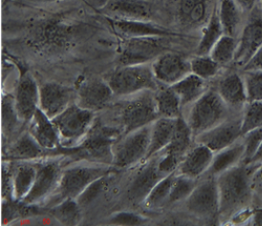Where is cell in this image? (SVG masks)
<instances>
[{"label": "cell", "mask_w": 262, "mask_h": 226, "mask_svg": "<svg viewBox=\"0 0 262 226\" xmlns=\"http://www.w3.org/2000/svg\"><path fill=\"white\" fill-rule=\"evenodd\" d=\"M111 167V165L89 162V164H78L63 169L58 188L49 198V204L54 206L66 198L77 199L90 184L110 175Z\"/></svg>", "instance_id": "cell-2"}, {"label": "cell", "mask_w": 262, "mask_h": 226, "mask_svg": "<svg viewBox=\"0 0 262 226\" xmlns=\"http://www.w3.org/2000/svg\"><path fill=\"white\" fill-rule=\"evenodd\" d=\"M170 87L179 96L183 107L191 105L208 90L206 81L190 73Z\"/></svg>", "instance_id": "cell-31"}, {"label": "cell", "mask_w": 262, "mask_h": 226, "mask_svg": "<svg viewBox=\"0 0 262 226\" xmlns=\"http://www.w3.org/2000/svg\"><path fill=\"white\" fill-rule=\"evenodd\" d=\"M80 204L75 198H66L51 207V215L64 225H76L80 222Z\"/></svg>", "instance_id": "cell-36"}, {"label": "cell", "mask_w": 262, "mask_h": 226, "mask_svg": "<svg viewBox=\"0 0 262 226\" xmlns=\"http://www.w3.org/2000/svg\"><path fill=\"white\" fill-rule=\"evenodd\" d=\"M241 137V117H230L215 127L199 134L194 138V142L207 146L215 154L232 145Z\"/></svg>", "instance_id": "cell-15"}, {"label": "cell", "mask_w": 262, "mask_h": 226, "mask_svg": "<svg viewBox=\"0 0 262 226\" xmlns=\"http://www.w3.org/2000/svg\"><path fill=\"white\" fill-rule=\"evenodd\" d=\"M118 132L93 126L88 136L78 145L69 147L70 154L98 164L112 166V147L116 141Z\"/></svg>", "instance_id": "cell-6"}, {"label": "cell", "mask_w": 262, "mask_h": 226, "mask_svg": "<svg viewBox=\"0 0 262 226\" xmlns=\"http://www.w3.org/2000/svg\"><path fill=\"white\" fill-rule=\"evenodd\" d=\"M1 189L2 197L5 200H14L13 197V167L11 165L6 166L4 162L2 165V177H1Z\"/></svg>", "instance_id": "cell-43"}, {"label": "cell", "mask_w": 262, "mask_h": 226, "mask_svg": "<svg viewBox=\"0 0 262 226\" xmlns=\"http://www.w3.org/2000/svg\"><path fill=\"white\" fill-rule=\"evenodd\" d=\"M45 149L39 145L27 131L15 139L6 154L10 161H31L40 159Z\"/></svg>", "instance_id": "cell-28"}, {"label": "cell", "mask_w": 262, "mask_h": 226, "mask_svg": "<svg viewBox=\"0 0 262 226\" xmlns=\"http://www.w3.org/2000/svg\"><path fill=\"white\" fill-rule=\"evenodd\" d=\"M14 97L18 116L24 123L28 124L39 108V86L29 72L20 73Z\"/></svg>", "instance_id": "cell-17"}, {"label": "cell", "mask_w": 262, "mask_h": 226, "mask_svg": "<svg viewBox=\"0 0 262 226\" xmlns=\"http://www.w3.org/2000/svg\"><path fill=\"white\" fill-rule=\"evenodd\" d=\"M150 126L124 134L112 147V167H131L141 161H146L150 140Z\"/></svg>", "instance_id": "cell-7"}, {"label": "cell", "mask_w": 262, "mask_h": 226, "mask_svg": "<svg viewBox=\"0 0 262 226\" xmlns=\"http://www.w3.org/2000/svg\"><path fill=\"white\" fill-rule=\"evenodd\" d=\"M197 183L198 180H193L186 175L177 174L167 205H176L185 202L195 188Z\"/></svg>", "instance_id": "cell-38"}, {"label": "cell", "mask_w": 262, "mask_h": 226, "mask_svg": "<svg viewBox=\"0 0 262 226\" xmlns=\"http://www.w3.org/2000/svg\"><path fill=\"white\" fill-rule=\"evenodd\" d=\"M111 222L120 225H139L143 224L146 219L142 216L130 212H120L111 218Z\"/></svg>", "instance_id": "cell-44"}, {"label": "cell", "mask_w": 262, "mask_h": 226, "mask_svg": "<svg viewBox=\"0 0 262 226\" xmlns=\"http://www.w3.org/2000/svg\"><path fill=\"white\" fill-rule=\"evenodd\" d=\"M214 153L207 146L194 142L184 156L176 170L177 174L199 180L208 173L213 160Z\"/></svg>", "instance_id": "cell-21"}, {"label": "cell", "mask_w": 262, "mask_h": 226, "mask_svg": "<svg viewBox=\"0 0 262 226\" xmlns=\"http://www.w3.org/2000/svg\"><path fill=\"white\" fill-rule=\"evenodd\" d=\"M151 68L156 81L165 86H172L191 73L189 60L171 52L159 56L151 63Z\"/></svg>", "instance_id": "cell-16"}, {"label": "cell", "mask_w": 262, "mask_h": 226, "mask_svg": "<svg viewBox=\"0 0 262 226\" xmlns=\"http://www.w3.org/2000/svg\"><path fill=\"white\" fill-rule=\"evenodd\" d=\"M113 91L105 80L90 79L80 83L76 91V103L83 109L98 112L113 97Z\"/></svg>", "instance_id": "cell-18"}, {"label": "cell", "mask_w": 262, "mask_h": 226, "mask_svg": "<svg viewBox=\"0 0 262 226\" xmlns=\"http://www.w3.org/2000/svg\"><path fill=\"white\" fill-rule=\"evenodd\" d=\"M111 29L122 38L133 37H170L178 36L174 32L144 20H126L106 17Z\"/></svg>", "instance_id": "cell-19"}, {"label": "cell", "mask_w": 262, "mask_h": 226, "mask_svg": "<svg viewBox=\"0 0 262 226\" xmlns=\"http://www.w3.org/2000/svg\"><path fill=\"white\" fill-rule=\"evenodd\" d=\"M262 163V142L261 144L259 145V147L257 148L256 152H255L254 157L252 158V160L250 161V162L248 164H252V165H255V166H258L259 164Z\"/></svg>", "instance_id": "cell-48"}, {"label": "cell", "mask_w": 262, "mask_h": 226, "mask_svg": "<svg viewBox=\"0 0 262 226\" xmlns=\"http://www.w3.org/2000/svg\"><path fill=\"white\" fill-rule=\"evenodd\" d=\"M159 118L152 91L142 92L131 95L121 109V121L123 134L149 126Z\"/></svg>", "instance_id": "cell-8"}, {"label": "cell", "mask_w": 262, "mask_h": 226, "mask_svg": "<svg viewBox=\"0 0 262 226\" xmlns=\"http://www.w3.org/2000/svg\"><path fill=\"white\" fill-rule=\"evenodd\" d=\"M257 166L241 164L216 177L219 195V219H231L244 211L254 196L251 179Z\"/></svg>", "instance_id": "cell-1"}, {"label": "cell", "mask_w": 262, "mask_h": 226, "mask_svg": "<svg viewBox=\"0 0 262 226\" xmlns=\"http://www.w3.org/2000/svg\"><path fill=\"white\" fill-rule=\"evenodd\" d=\"M37 164L31 161H18L13 167V197L14 200L21 203L32 189L36 177Z\"/></svg>", "instance_id": "cell-27"}, {"label": "cell", "mask_w": 262, "mask_h": 226, "mask_svg": "<svg viewBox=\"0 0 262 226\" xmlns=\"http://www.w3.org/2000/svg\"><path fill=\"white\" fill-rule=\"evenodd\" d=\"M230 116V108L216 90L209 89L195 103L191 104L187 123L193 138L225 121Z\"/></svg>", "instance_id": "cell-3"}, {"label": "cell", "mask_w": 262, "mask_h": 226, "mask_svg": "<svg viewBox=\"0 0 262 226\" xmlns=\"http://www.w3.org/2000/svg\"><path fill=\"white\" fill-rule=\"evenodd\" d=\"M167 37L123 38L119 50V66L140 65L153 62L168 52Z\"/></svg>", "instance_id": "cell-10"}, {"label": "cell", "mask_w": 262, "mask_h": 226, "mask_svg": "<svg viewBox=\"0 0 262 226\" xmlns=\"http://www.w3.org/2000/svg\"><path fill=\"white\" fill-rule=\"evenodd\" d=\"M177 118L159 117L150 126V140L146 161L162 153L174 136Z\"/></svg>", "instance_id": "cell-26"}, {"label": "cell", "mask_w": 262, "mask_h": 226, "mask_svg": "<svg viewBox=\"0 0 262 226\" xmlns=\"http://www.w3.org/2000/svg\"><path fill=\"white\" fill-rule=\"evenodd\" d=\"M214 8L211 0H179L178 17L184 27L196 28L208 22Z\"/></svg>", "instance_id": "cell-24"}, {"label": "cell", "mask_w": 262, "mask_h": 226, "mask_svg": "<svg viewBox=\"0 0 262 226\" xmlns=\"http://www.w3.org/2000/svg\"><path fill=\"white\" fill-rule=\"evenodd\" d=\"M217 13L224 34L237 38L244 25L241 8L234 0H220Z\"/></svg>", "instance_id": "cell-30"}, {"label": "cell", "mask_w": 262, "mask_h": 226, "mask_svg": "<svg viewBox=\"0 0 262 226\" xmlns=\"http://www.w3.org/2000/svg\"><path fill=\"white\" fill-rule=\"evenodd\" d=\"M241 139L244 144V156L242 162L248 164L254 157L257 148L261 144L262 128L248 132L241 137Z\"/></svg>", "instance_id": "cell-42"}, {"label": "cell", "mask_w": 262, "mask_h": 226, "mask_svg": "<svg viewBox=\"0 0 262 226\" xmlns=\"http://www.w3.org/2000/svg\"><path fill=\"white\" fill-rule=\"evenodd\" d=\"M1 128L4 139L13 138L16 135L17 130L21 127V118L18 116L15 104V97L13 95L4 94L1 103Z\"/></svg>", "instance_id": "cell-34"}, {"label": "cell", "mask_w": 262, "mask_h": 226, "mask_svg": "<svg viewBox=\"0 0 262 226\" xmlns=\"http://www.w3.org/2000/svg\"><path fill=\"white\" fill-rule=\"evenodd\" d=\"M251 184L254 194L256 193L262 197V163L255 168L251 179Z\"/></svg>", "instance_id": "cell-46"}, {"label": "cell", "mask_w": 262, "mask_h": 226, "mask_svg": "<svg viewBox=\"0 0 262 226\" xmlns=\"http://www.w3.org/2000/svg\"><path fill=\"white\" fill-rule=\"evenodd\" d=\"M102 11L110 18L144 21L151 18V6L145 0H110Z\"/></svg>", "instance_id": "cell-22"}, {"label": "cell", "mask_w": 262, "mask_h": 226, "mask_svg": "<svg viewBox=\"0 0 262 226\" xmlns=\"http://www.w3.org/2000/svg\"><path fill=\"white\" fill-rule=\"evenodd\" d=\"M244 156V144L242 139H239L225 149L214 154L209 175L217 177L227 170L241 164Z\"/></svg>", "instance_id": "cell-29"}, {"label": "cell", "mask_w": 262, "mask_h": 226, "mask_svg": "<svg viewBox=\"0 0 262 226\" xmlns=\"http://www.w3.org/2000/svg\"><path fill=\"white\" fill-rule=\"evenodd\" d=\"M259 4H260V9L262 10V0H259Z\"/></svg>", "instance_id": "cell-51"}, {"label": "cell", "mask_w": 262, "mask_h": 226, "mask_svg": "<svg viewBox=\"0 0 262 226\" xmlns=\"http://www.w3.org/2000/svg\"><path fill=\"white\" fill-rule=\"evenodd\" d=\"M31 1H36V2H52V1H57V0H31Z\"/></svg>", "instance_id": "cell-50"}, {"label": "cell", "mask_w": 262, "mask_h": 226, "mask_svg": "<svg viewBox=\"0 0 262 226\" xmlns=\"http://www.w3.org/2000/svg\"><path fill=\"white\" fill-rule=\"evenodd\" d=\"M234 1L244 13H250L257 6V2L259 0H234Z\"/></svg>", "instance_id": "cell-47"}, {"label": "cell", "mask_w": 262, "mask_h": 226, "mask_svg": "<svg viewBox=\"0 0 262 226\" xmlns=\"http://www.w3.org/2000/svg\"><path fill=\"white\" fill-rule=\"evenodd\" d=\"M190 62L191 73L196 74L204 81H210L217 76L221 66L211 59L210 55L195 56Z\"/></svg>", "instance_id": "cell-39"}, {"label": "cell", "mask_w": 262, "mask_h": 226, "mask_svg": "<svg viewBox=\"0 0 262 226\" xmlns=\"http://www.w3.org/2000/svg\"><path fill=\"white\" fill-rule=\"evenodd\" d=\"M242 77L246 88L248 103L262 102V71H245Z\"/></svg>", "instance_id": "cell-41"}, {"label": "cell", "mask_w": 262, "mask_h": 226, "mask_svg": "<svg viewBox=\"0 0 262 226\" xmlns=\"http://www.w3.org/2000/svg\"><path fill=\"white\" fill-rule=\"evenodd\" d=\"M176 171L165 175L157 184L153 187L148 196L146 197L144 205L149 209H156L167 205L168 197L171 192L172 185L176 178Z\"/></svg>", "instance_id": "cell-35"}, {"label": "cell", "mask_w": 262, "mask_h": 226, "mask_svg": "<svg viewBox=\"0 0 262 226\" xmlns=\"http://www.w3.org/2000/svg\"><path fill=\"white\" fill-rule=\"evenodd\" d=\"M75 103L76 91L73 88L58 82H46L39 86V109L51 119Z\"/></svg>", "instance_id": "cell-14"}, {"label": "cell", "mask_w": 262, "mask_h": 226, "mask_svg": "<svg viewBox=\"0 0 262 226\" xmlns=\"http://www.w3.org/2000/svg\"><path fill=\"white\" fill-rule=\"evenodd\" d=\"M36 180L27 197L22 200L21 205L35 206L43 203L54 195L60 182L63 167L58 161H46L37 164Z\"/></svg>", "instance_id": "cell-12"}, {"label": "cell", "mask_w": 262, "mask_h": 226, "mask_svg": "<svg viewBox=\"0 0 262 226\" xmlns=\"http://www.w3.org/2000/svg\"><path fill=\"white\" fill-rule=\"evenodd\" d=\"M255 224H262V209L254 213Z\"/></svg>", "instance_id": "cell-49"}, {"label": "cell", "mask_w": 262, "mask_h": 226, "mask_svg": "<svg viewBox=\"0 0 262 226\" xmlns=\"http://www.w3.org/2000/svg\"><path fill=\"white\" fill-rule=\"evenodd\" d=\"M28 132L45 150H55L60 144L56 125L39 108L28 122Z\"/></svg>", "instance_id": "cell-23"}, {"label": "cell", "mask_w": 262, "mask_h": 226, "mask_svg": "<svg viewBox=\"0 0 262 226\" xmlns=\"http://www.w3.org/2000/svg\"><path fill=\"white\" fill-rule=\"evenodd\" d=\"M94 119V112L83 109L75 103L52 120L57 127L60 144L69 148L78 145L88 136Z\"/></svg>", "instance_id": "cell-5"}, {"label": "cell", "mask_w": 262, "mask_h": 226, "mask_svg": "<svg viewBox=\"0 0 262 226\" xmlns=\"http://www.w3.org/2000/svg\"><path fill=\"white\" fill-rule=\"evenodd\" d=\"M237 37V48L233 63L243 68L262 46V10L257 6L249 13Z\"/></svg>", "instance_id": "cell-13"}, {"label": "cell", "mask_w": 262, "mask_h": 226, "mask_svg": "<svg viewBox=\"0 0 262 226\" xmlns=\"http://www.w3.org/2000/svg\"><path fill=\"white\" fill-rule=\"evenodd\" d=\"M154 96L159 117L176 119L182 117V103L170 86H159L154 92Z\"/></svg>", "instance_id": "cell-32"}, {"label": "cell", "mask_w": 262, "mask_h": 226, "mask_svg": "<svg viewBox=\"0 0 262 226\" xmlns=\"http://www.w3.org/2000/svg\"><path fill=\"white\" fill-rule=\"evenodd\" d=\"M165 177L158 169L157 157L148 160L132 179L127 190V197L134 204H144L146 197L157 183Z\"/></svg>", "instance_id": "cell-20"}, {"label": "cell", "mask_w": 262, "mask_h": 226, "mask_svg": "<svg viewBox=\"0 0 262 226\" xmlns=\"http://www.w3.org/2000/svg\"><path fill=\"white\" fill-rule=\"evenodd\" d=\"M193 143L194 138L187 121L183 117L177 118L174 136L170 143L162 153L156 156L161 173L166 175L175 172L184 156Z\"/></svg>", "instance_id": "cell-11"}, {"label": "cell", "mask_w": 262, "mask_h": 226, "mask_svg": "<svg viewBox=\"0 0 262 226\" xmlns=\"http://www.w3.org/2000/svg\"><path fill=\"white\" fill-rule=\"evenodd\" d=\"M237 48V38L223 35L212 47L210 56L219 65L226 66L234 61Z\"/></svg>", "instance_id": "cell-37"}, {"label": "cell", "mask_w": 262, "mask_h": 226, "mask_svg": "<svg viewBox=\"0 0 262 226\" xmlns=\"http://www.w3.org/2000/svg\"><path fill=\"white\" fill-rule=\"evenodd\" d=\"M216 91L231 109L238 110L247 104V94L243 77L237 73H230L219 81Z\"/></svg>", "instance_id": "cell-25"}, {"label": "cell", "mask_w": 262, "mask_h": 226, "mask_svg": "<svg viewBox=\"0 0 262 226\" xmlns=\"http://www.w3.org/2000/svg\"><path fill=\"white\" fill-rule=\"evenodd\" d=\"M187 212L205 221L219 219V195L216 177L209 175L198 182L195 188L184 202Z\"/></svg>", "instance_id": "cell-9"}, {"label": "cell", "mask_w": 262, "mask_h": 226, "mask_svg": "<svg viewBox=\"0 0 262 226\" xmlns=\"http://www.w3.org/2000/svg\"><path fill=\"white\" fill-rule=\"evenodd\" d=\"M105 81L117 96H131L146 91L155 92L159 88L149 64L119 66Z\"/></svg>", "instance_id": "cell-4"}, {"label": "cell", "mask_w": 262, "mask_h": 226, "mask_svg": "<svg viewBox=\"0 0 262 226\" xmlns=\"http://www.w3.org/2000/svg\"><path fill=\"white\" fill-rule=\"evenodd\" d=\"M262 128V102L247 103L241 116L242 136L248 132Z\"/></svg>", "instance_id": "cell-40"}, {"label": "cell", "mask_w": 262, "mask_h": 226, "mask_svg": "<svg viewBox=\"0 0 262 226\" xmlns=\"http://www.w3.org/2000/svg\"><path fill=\"white\" fill-rule=\"evenodd\" d=\"M223 35H224V31L219 20L217 7H215L210 19L203 27L201 39L197 45L195 56L210 55V52L212 49V47Z\"/></svg>", "instance_id": "cell-33"}, {"label": "cell", "mask_w": 262, "mask_h": 226, "mask_svg": "<svg viewBox=\"0 0 262 226\" xmlns=\"http://www.w3.org/2000/svg\"><path fill=\"white\" fill-rule=\"evenodd\" d=\"M245 71H262V46L256 51L253 58L250 59L247 64L242 68Z\"/></svg>", "instance_id": "cell-45"}]
</instances>
